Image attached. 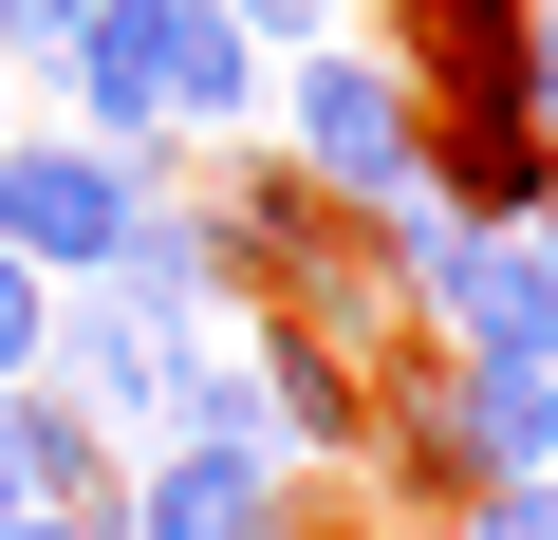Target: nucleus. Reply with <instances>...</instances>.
<instances>
[{
    "instance_id": "nucleus-1",
    "label": "nucleus",
    "mask_w": 558,
    "mask_h": 540,
    "mask_svg": "<svg viewBox=\"0 0 558 540\" xmlns=\"http://www.w3.org/2000/svg\"><path fill=\"white\" fill-rule=\"evenodd\" d=\"M260 112H279V168H299L336 224H373L391 187H428V112H410V75L373 38H299L260 75Z\"/></svg>"
},
{
    "instance_id": "nucleus-2",
    "label": "nucleus",
    "mask_w": 558,
    "mask_h": 540,
    "mask_svg": "<svg viewBox=\"0 0 558 540\" xmlns=\"http://www.w3.org/2000/svg\"><path fill=\"white\" fill-rule=\"evenodd\" d=\"M168 168H186V149H168ZM131 205H149V168H131V149H94V131H0V261H38L57 299H75V280H112Z\"/></svg>"
},
{
    "instance_id": "nucleus-3",
    "label": "nucleus",
    "mask_w": 558,
    "mask_h": 540,
    "mask_svg": "<svg viewBox=\"0 0 558 540\" xmlns=\"http://www.w3.org/2000/svg\"><path fill=\"white\" fill-rule=\"evenodd\" d=\"M299 521H317V484L279 447H149L94 503V540H299Z\"/></svg>"
},
{
    "instance_id": "nucleus-4",
    "label": "nucleus",
    "mask_w": 558,
    "mask_h": 540,
    "mask_svg": "<svg viewBox=\"0 0 558 540\" xmlns=\"http://www.w3.org/2000/svg\"><path fill=\"white\" fill-rule=\"evenodd\" d=\"M94 299L149 317V336H223V317H242V242H223V205H205V149L149 168V205H131V242H112Z\"/></svg>"
},
{
    "instance_id": "nucleus-5",
    "label": "nucleus",
    "mask_w": 558,
    "mask_h": 540,
    "mask_svg": "<svg viewBox=\"0 0 558 540\" xmlns=\"http://www.w3.org/2000/svg\"><path fill=\"white\" fill-rule=\"evenodd\" d=\"M260 38L223 20V0H149V94H168V149H205V131H242L260 112Z\"/></svg>"
},
{
    "instance_id": "nucleus-6",
    "label": "nucleus",
    "mask_w": 558,
    "mask_h": 540,
    "mask_svg": "<svg viewBox=\"0 0 558 540\" xmlns=\"http://www.w3.org/2000/svg\"><path fill=\"white\" fill-rule=\"evenodd\" d=\"M0 466H20V503H75V521L112 503V447H94V429H75L57 392H38V373L0 392Z\"/></svg>"
},
{
    "instance_id": "nucleus-7",
    "label": "nucleus",
    "mask_w": 558,
    "mask_h": 540,
    "mask_svg": "<svg viewBox=\"0 0 558 540\" xmlns=\"http://www.w3.org/2000/svg\"><path fill=\"white\" fill-rule=\"evenodd\" d=\"M428 540H558V466H539V484H465Z\"/></svg>"
},
{
    "instance_id": "nucleus-8",
    "label": "nucleus",
    "mask_w": 558,
    "mask_h": 540,
    "mask_svg": "<svg viewBox=\"0 0 558 540\" xmlns=\"http://www.w3.org/2000/svg\"><path fill=\"white\" fill-rule=\"evenodd\" d=\"M38 336H57V280H38V261H0V392L38 373Z\"/></svg>"
},
{
    "instance_id": "nucleus-9",
    "label": "nucleus",
    "mask_w": 558,
    "mask_h": 540,
    "mask_svg": "<svg viewBox=\"0 0 558 540\" xmlns=\"http://www.w3.org/2000/svg\"><path fill=\"white\" fill-rule=\"evenodd\" d=\"M223 20H242L260 57H299V38H354V0H223Z\"/></svg>"
},
{
    "instance_id": "nucleus-10",
    "label": "nucleus",
    "mask_w": 558,
    "mask_h": 540,
    "mask_svg": "<svg viewBox=\"0 0 558 540\" xmlns=\"http://www.w3.org/2000/svg\"><path fill=\"white\" fill-rule=\"evenodd\" d=\"M521 131H539V168H558V20L521 38Z\"/></svg>"
},
{
    "instance_id": "nucleus-11",
    "label": "nucleus",
    "mask_w": 558,
    "mask_h": 540,
    "mask_svg": "<svg viewBox=\"0 0 558 540\" xmlns=\"http://www.w3.org/2000/svg\"><path fill=\"white\" fill-rule=\"evenodd\" d=\"M75 20H94V0H20V38H38V57H57V38H75Z\"/></svg>"
},
{
    "instance_id": "nucleus-12",
    "label": "nucleus",
    "mask_w": 558,
    "mask_h": 540,
    "mask_svg": "<svg viewBox=\"0 0 558 540\" xmlns=\"http://www.w3.org/2000/svg\"><path fill=\"white\" fill-rule=\"evenodd\" d=\"M0 540H94V521H75V503H20V521H0Z\"/></svg>"
},
{
    "instance_id": "nucleus-13",
    "label": "nucleus",
    "mask_w": 558,
    "mask_h": 540,
    "mask_svg": "<svg viewBox=\"0 0 558 540\" xmlns=\"http://www.w3.org/2000/svg\"><path fill=\"white\" fill-rule=\"evenodd\" d=\"M521 242H539V280H558V187H539V224H521Z\"/></svg>"
},
{
    "instance_id": "nucleus-14",
    "label": "nucleus",
    "mask_w": 558,
    "mask_h": 540,
    "mask_svg": "<svg viewBox=\"0 0 558 540\" xmlns=\"http://www.w3.org/2000/svg\"><path fill=\"white\" fill-rule=\"evenodd\" d=\"M0 57H38V38H20V0H0Z\"/></svg>"
},
{
    "instance_id": "nucleus-15",
    "label": "nucleus",
    "mask_w": 558,
    "mask_h": 540,
    "mask_svg": "<svg viewBox=\"0 0 558 540\" xmlns=\"http://www.w3.org/2000/svg\"><path fill=\"white\" fill-rule=\"evenodd\" d=\"M299 540H373V521H299Z\"/></svg>"
},
{
    "instance_id": "nucleus-16",
    "label": "nucleus",
    "mask_w": 558,
    "mask_h": 540,
    "mask_svg": "<svg viewBox=\"0 0 558 540\" xmlns=\"http://www.w3.org/2000/svg\"><path fill=\"white\" fill-rule=\"evenodd\" d=\"M0 521H20V466H0Z\"/></svg>"
},
{
    "instance_id": "nucleus-17",
    "label": "nucleus",
    "mask_w": 558,
    "mask_h": 540,
    "mask_svg": "<svg viewBox=\"0 0 558 540\" xmlns=\"http://www.w3.org/2000/svg\"><path fill=\"white\" fill-rule=\"evenodd\" d=\"M539 20H558V0H539Z\"/></svg>"
}]
</instances>
